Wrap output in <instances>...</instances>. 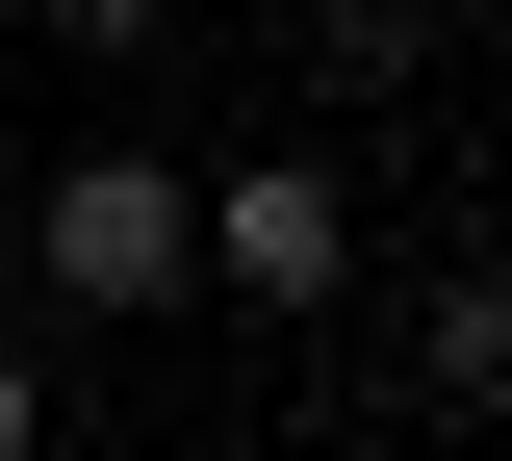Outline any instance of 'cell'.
<instances>
[{
	"mask_svg": "<svg viewBox=\"0 0 512 461\" xmlns=\"http://www.w3.org/2000/svg\"><path fill=\"white\" fill-rule=\"evenodd\" d=\"M26 257H52L77 333H128V308L205 282V180H180V154H52V180H26Z\"/></svg>",
	"mask_w": 512,
	"mask_h": 461,
	"instance_id": "cell-1",
	"label": "cell"
},
{
	"mask_svg": "<svg viewBox=\"0 0 512 461\" xmlns=\"http://www.w3.org/2000/svg\"><path fill=\"white\" fill-rule=\"evenodd\" d=\"M205 282H231V308H333V282H359L333 154H231V180H205Z\"/></svg>",
	"mask_w": 512,
	"mask_h": 461,
	"instance_id": "cell-2",
	"label": "cell"
},
{
	"mask_svg": "<svg viewBox=\"0 0 512 461\" xmlns=\"http://www.w3.org/2000/svg\"><path fill=\"white\" fill-rule=\"evenodd\" d=\"M436 410H487V436H512V257L436 282Z\"/></svg>",
	"mask_w": 512,
	"mask_h": 461,
	"instance_id": "cell-3",
	"label": "cell"
},
{
	"mask_svg": "<svg viewBox=\"0 0 512 461\" xmlns=\"http://www.w3.org/2000/svg\"><path fill=\"white\" fill-rule=\"evenodd\" d=\"M308 52H333V77H410V52H436V0H308Z\"/></svg>",
	"mask_w": 512,
	"mask_h": 461,
	"instance_id": "cell-4",
	"label": "cell"
},
{
	"mask_svg": "<svg viewBox=\"0 0 512 461\" xmlns=\"http://www.w3.org/2000/svg\"><path fill=\"white\" fill-rule=\"evenodd\" d=\"M52 26H77V52H154V26H180V0H52Z\"/></svg>",
	"mask_w": 512,
	"mask_h": 461,
	"instance_id": "cell-5",
	"label": "cell"
},
{
	"mask_svg": "<svg viewBox=\"0 0 512 461\" xmlns=\"http://www.w3.org/2000/svg\"><path fill=\"white\" fill-rule=\"evenodd\" d=\"M0 461H52V359H0Z\"/></svg>",
	"mask_w": 512,
	"mask_h": 461,
	"instance_id": "cell-6",
	"label": "cell"
}]
</instances>
